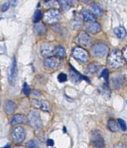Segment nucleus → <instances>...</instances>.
<instances>
[{"label": "nucleus", "instance_id": "13", "mask_svg": "<svg viewBox=\"0 0 127 148\" xmlns=\"http://www.w3.org/2000/svg\"><path fill=\"white\" fill-rule=\"evenodd\" d=\"M71 70H72V71H71L70 73V79L72 82H73L74 84H78L82 80H83L84 79L85 80H87V81H88L87 78L82 76V75H81L79 73L77 72L72 66H71Z\"/></svg>", "mask_w": 127, "mask_h": 148}, {"label": "nucleus", "instance_id": "41", "mask_svg": "<svg viewBox=\"0 0 127 148\" xmlns=\"http://www.w3.org/2000/svg\"><path fill=\"white\" fill-rule=\"evenodd\" d=\"M81 1H82L83 3H87V2H88L90 0H81Z\"/></svg>", "mask_w": 127, "mask_h": 148}, {"label": "nucleus", "instance_id": "17", "mask_svg": "<svg viewBox=\"0 0 127 148\" xmlns=\"http://www.w3.org/2000/svg\"><path fill=\"white\" fill-rule=\"evenodd\" d=\"M87 30L91 33H97L101 30V25L96 22L91 23L87 25Z\"/></svg>", "mask_w": 127, "mask_h": 148}, {"label": "nucleus", "instance_id": "39", "mask_svg": "<svg viewBox=\"0 0 127 148\" xmlns=\"http://www.w3.org/2000/svg\"><path fill=\"white\" fill-rule=\"evenodd\" d=\"M123 56H124V58L127 61V47L125 48V49H124V51H123Z\"/></svg>", "mask_w": 127, "mask_h": 148}, {"label": "nucleus", "instance_id": "4", "mask_svg": "<svg viewBox=\"0 0 127 148\" xmlns=\"http://www.w3.org/2000/svg\"><path fill=\"white\" fill-rule=\"evenodd\" d=\"M61 17V11L58 9H50L44 14V20L47 23H54Z\"/></svg>", "mask_w": 127, "mask_h": 148}, {"label": "nucleus", "instance_id": "3", "mask_svg": "<svg viewBox=\"0 0 127 148\" xmlns=\"http://www.w3.org/2000/svg\"><path fill=\"white\" fill-rule=\"evenodd\" d=\"M11 137L16 143H21L25 138V130L21 126H16L11 130Z\"/></svg>", "mask_w": 127, "mask_h": 148}, {"label": "nucleus", "instance_id": "7", "mask_svg": "<svg viewBox=\"0 0 127 148\" xmlns=\"http://www.w3.org/2000/svg\"><path fill=\"white\" fill-rule=\"evenodd\" d=\"M91 144L95 148H102L104 147L103 137L99 130H94L92 132Z\"/></svg>", "mask_w": 127, "mask_h": 148}, {"label": "nucleus", "instance_id": "35", "mask_svg": "<svg viewBox=\"0 0 127 148\" xmlns=\"http://www.w3.org/2000/svg\"><path fill=\"white\" fill-rule=\"evenodd\" d=\"M70 6H75L78 2V0H66Z\"/></svg>", "mask_w": 127, "mask_h": 148}, {"label": "nucleus", "instance_id": "31", "mask_svg": "<svg viewBox=\"0 0 127 148\" xmlns=\"http://www.w3.org/2000/svg\"><path fill=\"white\" fill-rule=\"evenodd\" d=\"M58 79L60 82H64L67 79V75L65 73H61L58 76Z\"/></svg>", "mask_w": 127, "mask_h": 148}, {"label": "nucleus", "instance_id": "18", "mask_svg": "<svg viewBox=\"0 0 127 148\" xmlns=\"http://www.w3.org/2000/svg\"><path fill=\"white\" fill-rule=\"evenodd\" d=\"M99 70V65L96 63H92L87 65V67H86L85 72L87 74L89 75H93V74L96 73Z\"/></svg>", "mask_w": 127, "mask_h": 148}, {"label": "nucleus", "instance_id": "21", "mask_svg": "<svg viewBox=\"0 0 127 148\" xmlns=\"http://www.w3.org/2000/svg\"><path fill=\"white\" fill-rule=\"evenodd\" d=\"M82 14H83L84 19L87 22H91V23H94L95 22V17L93 16L92 14L87 11V10L83 9L82 10Z\"/></svg>", "mask_w": 127, "mask_h": 148}, {"label": "nucleus", "instance_id": "26", "mask_svg": "<svg viewBox=\"0 0 127 148\" xmlns=\"http://www.w3.org/2000/svg\"><path fill=\"white\" fill-rule=\"evenodd\" d=\"M42 17V12L40 10H37L35 13V15H34V20H33V22L34 23H38L39 20L41 19Z\"/></svg>", "mask_w": 127, "mask_h": 148}, {"label": "nucleus", "instance_id": "22", "mask_svg": "<svg viewBox=\"0 0 127 148\" xmlns=\"http://www.w3.org/2000/svg\"><path fill=\"white\" fill-rule=\"evenodd\" d=\"M108 128L111 130V132H117L118 130V126L116 121L113 119H109L108 121Z\"/></svg>", "mask_w": 127, "mask_h": 148}, {"label": "nucleus", "instance_id": "29", "mask_svg": "<svg viewBox=\"0 0 127 148\" xmlns=\"http://www.w3.org/2000/svg\"><path fill=\"white\" fill-rule=\"evenodd\" d=\"M59 1H60L61 6V8L64 11H68L70 8V6L68 5L66 0H59Z\"/></svg>", "mask_w": 127, "mask_h": 148}, {"label": "nucleus", "instance_id": "14", "mask_svg": "<svg viewBox=\"0 0 127 148\" xmlns=\"http://www.w3.org/2000/svg\"><path fill=\"white\" fill-rule=\"evenodd\" d=\"M16 107V104L14 102L11 101V100H7L5 102V112H6L8 115H11L14 112Z\"/></svg>", "mask_w": 127, "mask_h": 148}, {"label": "nucleus", "instance_id": "33", "mask_svg": "<svg viewBox=\"0 0 127 148\" xmlns=\"http://www.w3.org/2000/svg\"><path fill=\"white\" fill-rule=\"evenodd\" d=\"M101 93L105 96V97L109 98V97H110V90H109V89L105 88H102Z\"/></svg>", "mask_w": 127, "mask_h": 148}, {"label": "nucleus", "instance_id": "6", "mask_svg": "<svg viewBox=\"0 0 127 148\" xmlns=\"http://www.w3.org/2000/svg\"><path fill=\"white\" fill-rule=\"evenodd\" d=\"M73 56L77 61L82 63H85L89 59L87 52L81 47H75L73 51Z\"/></svg>", "mask_w": 127, "mask_h": 148}, {"label": "nucleus", "instance_id": "44", "mask_svg": "<svg viewBox=\"0 0 127 148\" xmlns=\"http://www.w3.org/2000/svg\"><path fill=\"white\" fill-rule=\"evenodd\" d=\"M0 106H1V102H0Z\"/></svg>", "mask_w": 127, "mask_h": 148}, {"label": "nucleus", "instance_id": "38", "mask_svg": "<svg viewBox=\"0 0 127 148\" xmlns=\"http://www.w3.org/2000/svg\"><path fill=\"white\" fill-rule=\"evenodd\" d=\"M47 145L49 147H53L54 145V141L53 139H48L47 140Z\"/></svg>", "mask_w": 127, "mask_h": 148}, {"label": "nucleus", "instance_id": "30", "mask_svg": "<svg viewBox=\"0 0 127 148\" xmlns=\"http://www.w3.org/2000/svg\"><path fill=\"white\" fill-rule=\"evenodd\" d=\"M23 91L24 94L26 96L29 95L30 93H31V89L28 86V85L26 83H24L23 87Z\"/></svg>", "mask_w": 127, "mask_h": 148}, {"label": "nucleus", "instance_id": "11", "mask_svg": "<svg viewBox=\"0 0 127 148\" xmlns=\"http://www.w3.org/2000/svg\"><path fill=\"white\" fill-rule=\"evenodd\" d=\"M91 41V37L85 32H81L76 38V42L82 47H87Z\"/></svg>", "mask_w": 127, "mask_h": 148}, {"label": "nucleus", "instance_id": "16", "mask_svg": "<svg viewBox=\"0 0 127 148\" xmlns=\"http://www.w3.org/2000/svg\"><path fill=\"white\" fill-rule=\"evenodd\" d=\"M90 8V11L93 14H94L95 16H102V14H103V11H102V9L100 6H99L97 4L92 3L89 7Z\"/></svg>", "mask_w": 127, "mask_h": 148}, {"label": "nucleus", "instance_id": "34", "mask_svg": "<svg viewBox=\"0 0 127 148\" xmlns=\"http://www.w3.org/2000/svg\"><path fill=\"white\" fill-rule=\"evenodd\" d=\"M19 0H8V3L11 7H15L17 5Z\"/></svg>", "mask_w": 127, "mask_h": 148}, {"label": "nucleus", "instance_id": "28", "mask_svg": "<svg viewBox=\"0 0 127 148\" xmlns=\"http://www.w3.org/2000/svg\"><path fill=\"white\" fill-rule=\"evenodd\" d=\"M117 122H118V125H119V127L121 129L122 131H126L127 129V127H126V124L125 123V121H124L123 119L119 118V119L117 120Z\"/></svg>", "mask_w": 127, "mask_h": 148}, {"label": "nucleus", "instance_id": "24", "mask_svg": "<svg viewBox=\"0 0 127 148\" xmlns=\"http://www.w3.org/2000/svg\"><path fill=\"white\" fill-rule=\"evenodd\" d=\"M82 20L81 17L77 16L73 20V27L75 29H79V28L82 27Z\"/></svg>", "mask_w": 127, "mask_h": 148}, {"label": "nucleus", "instance_id": "5", "mask_svg": "<svg viewBox=\"0 0 127 148\" xmlns=\"http://www.w3.org/2000/svg\"><path fill=\"white\" fill-rule=\"evenodd\" d=\"M109 52V47L104 43H96L92 47V53L94 57L102 58L107 54Z\"/></svg>", "mask_w": 127, "mask_h": 148}, {"label": "nucleus", "instance_id": "10", "mask_svg": "<svg viewBox=\"0 0 127 148\" xmlns=\"http://www.w3.org/2000/svg\"><path fill=\"white\" fill-rule=\"evenodd\" d=\"M31 104L35 108H39L40 110L45 112H50L51 106L49 102L45 100H38V99H31Z\"/></svg>", "mask_w": 127, "mask_h": 148}, {"label": "nucleus", "instance_id": "23", "mask_svg": "<svg viewBox=\"0 0 127 148\" xmlns=\"http://www.w3.org/2000/svg\"><path fill=\"white\" fill-rule=\"evenodd\" d=\"M55 54H56L57 57L59 58H62L65 56V49L61 46H58L55 49Z\"/></svg>", "mask_w": 127, "mask_h": 148}, {"label": "nucleus", "instance_id": "19", "mask_svg": "<svg viewBox=\"0 0 127 148\" xmlns=\"http://www.w3.org/2000/svg\"><path fill=\"white\" fill-rule=\"evenodd\" d=\"M35 32L37 34H44L46 32V27L42 23H38L35 26Z\"/></svg>", "mask_w": 127, "mask_h": 148}, {"label": "nucleus", "instance_id": "20", "mask_svg": "<svg viewBox=\"0 0 127 148\" xmlns=\"http://www.w3.org/2000/svg\"><path fill=\"white\" fill-rule=\"evenodd\" d=\"M114 32L117 37L121 39H124L126 36V31L124 27L120 26V27H117L114 29Z\"/></svg>", "mask_w": 127, "mask_h": 148}, {"label": "nucleus", "instance_id": "37", "mask_svg": "<svg viewBox=\"0 0 127 148\" xmlns=\"http://www.w3.org/2000/svg\"><path fill=\"white\" fill-rule=\"evenodd\" d=\"M114 148H127V147L125 146V145H124V144H122V143H118V144H117V145H115V147Z\"/></svg>", "mask_w": 127, "mask_h": 148}, {"label": "nucleus", "instance_id": "27", "mask_svg": "<svg viewBox=\"0 0 127 148\" xmlns=\"http://www.w3.org/2000/svg\"><path fill=\"white\" fill-rule=\"evenodd\" d=\"M38 146V142L37 140H31L26 143V147L29 148H37Z\"/></svg>", "mask_w": 127, "mask_h": 148}, {"label": "nucleus", "instance_id": "42", "mask_svg": "<svg viewBox=\"0 0 127 148\" xmlns=\"http://www.w3.org/2000/svg\"><path fill=\"white\" fill-rule=\"evenodd\" d=\"M64 132H66V128H65V127H64Z\"/></svg>", "mask_w": 127, "mask_h": 148}, {"label": "nucleus", "instance_id": "43", "mask_svg": "<svg viewBox=\"0 0 127 148\" xmlns=\"http://www.w3.org/2000/svg\"><path fill=\"white\" fill-rule=\"evenodd\" d=\"M15 148H23V147H15Z\"/></svg>", "mask_w": 127, "mask_h": 148}, {"label": "nucleus", "instance_id": "25", "mask_svg": "<svg viewBox=\"0 0 127 148\" xmlns=\"http://www.w3.org/2000/svg\"><path fill=\"white\" fill-rule=\"evenodd\" d=\"M122 82H123V79H122L120 76L113 78L112 85H113V87L115 88H117L120 87V85H122Z\"/></svg>", "mask_w": 127, "mask_h": 148}, {"label": "nucleus", "instance_id": "12", "mask_svg": "<svg viewBox=\"0 0 127 148\" xmlns=\"http://www.w3.org/2000/svg\"><path fill=\"white\" fill-rule=\"evenodd\" d=\"M16 62L15 58H13L11 66L10 67L9 73H8V81L11 85H14L15 83V79H16Z\"/></svg>", "mask_w": 127, "mask_h": 148}, {"label": "nucleus", "instance_id": "40", "mask_svg": "<svg viewBox=\"0 0 127 148\" xmlns=\"http://www.w3.org/2000/svg\"><path fill=\"white\" fill-rule=\"evenodd\" d=\"M34 94H35V95H37V96H40V94H39L38 91H36V90H35V91H34Z\"/></svg>", "mask_w": 127, "mask_h": 148}, {"label": "nucleus", "instance_id": "1", "mask_svg": "<svg viewBox=\"0 0 127 148\" xmlns=\"http://www.w3.org/2000/svg\"><path fill=\"white\" fill-rule=\"evenodd\" d=\"M109 65L112 68H119L124 64V56L118 49H114L111 53L109 57Z\"/></svg>", "mask_w": 127, "mask_h": 148}, {"label": "nucleus", "instance_id": "36", "mask_svg": "<svg viewBox=\"0 0 127 148\" xmlns=\"http://www.w3.org/2000/svg\"><path fill=\"white\" fill-rule=\"evenodd\" d=\"M9 8V3H5L2 5V11H6Z\"/></svg>", "mask_w": 127, "mask_h": 148}, {"label": "nucleus", "instance_id": "9", "mask_svg": "<svg viewBox=\"0 0 127 148\" xmlns=\"http://www.w3.org/2000/svg\"><path fill=\"white\" fill-rule=\"evenodd\" d=\"M44 64L45 68L48 71H55L60 67L61 62L58 58L50 57L44 61Z\"/></svg>", "mask_w": 127, "mask_h": 148}, {"label": "nucleus", "instance_id": "8", "mask_svg": "<svg viewBox=\"0 0 127 148\" xmlns=\"http://www.w3.org/2000/svg\"><path fill=\"white\" fill-rule=\"evenodd\" d=\"M55 53V48L51 43H44L40 47V53L44 58H50Z\"/></svg>", "mask_w": 127, "mask_h": 148}, {"label": "nucleus", "instance_id": "2", "mask_svg": "<svg viewBox=\"0 0 127 148\" xmlns=\"http://www.w3.org/2000/svg\"><path fill=\"white\" fill-rule=\"evenodd\" d=\"M28 120L29 123L37 131L40 130L43 127V123L40 119V114L36 110H31L29 112L28 115Z\"/></svg>", "mask_w": 127, "mask_h": 148}, {"label": "nucleus", "instance_id": "32", "mask_svg": "<svg viewBox=\"0 0 127 148\" xmlns=\"http://www.w3.org/2000/svg\"><path fill=\"white\" fill-rule=\"evenodd\" d=\"M109 71H108L107 69H105V70H103V71L102 72L101 76L105 79V81H108V79H109Z\"/></svg>", "mask_w": 127, "mask_h": 148}, {"label": "nucleus", "instance_id": "15", "mask_svg": "<svg viewBox=\"0 0 127 148\" xmlns=\"http://www.w3.org/2000/svg\"><path fill=\"white\" fill-rule=\"evenodd\" d=\"M28 122H29L28 118L22 114H16L11 120V124L12 125L16 124V123H28Z\"/></svg>", "mask_w": 127, "mask_h": 148}]
</instances>
